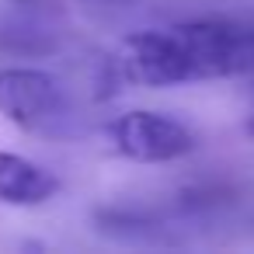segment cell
<instances>
[{
  "mask_svg": "<svg viewBox=\"0 0 254 254\" xmlns=\"http://www.w3.org/2000/svg\"><path fill=\"white\" fill-rule=\"evenodd\" d=\"M0 115L39 136H66L73 119L66 87L35 66H0Z\"/></svg>",
  "mask_w": 254,
  "mask_h": 254,
  "instance_id": "6da1fadb",
  "label": "cell"
},
{
  "mask_svg": "<svg viewBox=\"0 0 254 254\" xmlns=\"http://www.w3.org/2000/svg\"><path fill=\"white\" fill-rule=\"evenodd\" d=\"M105 132L122 157L139 164H167L191 153L195 146V136L188 132V126L157 112H126L112 119Z\"/></svg>",
  "mask_w": 254,
  "mask_h": 254,
  "instance_id": "7a4b0ae2",
  "label": "cell"
},
{
  "mask_svg": "<svg viewBox=\"0 0 254 254\" xmlns=\"http://www.w3.org/2000/svg\"><path fill=\"white\" fill-rule=\"evenodd\" d=\"M60 191V178L42 164L0 150V202L4 205H42Z\"/></svg>",
  "mask_w": 254,
  "mask_h": 254,
  "instance_id": "3957f363",
  "label": "cell"
},
{
  "mask_svg": "<svg viewBox=\"0 0 254 254\" xmlns=\"http://www.w3.org/2000/svg\"><path fill=\"white\" fill-rule=\"evenodd\" d=\"M56 49V35L46 32L35 21L25 18H4L0 21V53L11 56H46Z\"/></svg>",
  "mask_w": 254,
  "mask_h": 254,
  "instance_id": "277c9868",
  "label": "cell"
},
{
  "mask_svg": "<svg viewBox=\"0 0 254 254\" xmlns=\"http://www.w3.org/2000/svg\"><path fill=\"white\" fill-rule=\"evenodd\" d=\"M254 80V73H251ZM247 136H254V94H251V112H247Z\"/></svg>",
  "mask_w": 254,
  "mask_h": 254,
  "instance_id": "5b68a950",
  "label": "cell"
}]
</instances>
